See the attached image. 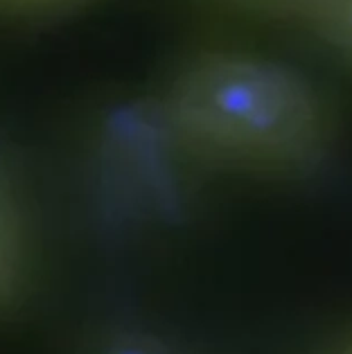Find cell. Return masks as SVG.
Wrapping results in <instances>:
<instances>
[{
  "instance_id": "3957f363",
  "label": "cell",
  "mask_w": 352,
  "mask_h": 354,
  "mask_svg": "<svg viewBox=\"0 0 352 354\" xmlns=\"http://www.w3.org/2000/svg\"><path fill=\"white\" fill-rule=\"evenodd\" d=\"M305 21L352 55V0H316Z\"/></svg>"
},
{
  "instance_id": "8992f818",
  "label": "cell",
  "mask_w": 352,
  "mask_h": 354,
  "mask_svg": "<svg viewBox=\"0 0 352 354\" xmlns=\"http://www.w3.org/2000/svg\"><path fill=\"white\" fill-rule=\"evenodd\" d=\"M337 354H352V343H348L346 348H341V350H339Z\"/></svg>"
},
{
  "instance_id": "5b68a950",
  "label": "cell",
  "mask_w": 352,
  "mask_h": 354,
  "mask_svg": "<svg viewBox=\"0 0 352 354\" xmlns=\"http://www.w3.org/2000/svg\"><path fill=\"white\" fill-rule=\"evenodd\" d=\"M239 5H248L253 10H267L276 14H289L298 16L305 21V16L312 12V7L316 5V0H233Z\"/></svg>"
},
{
  "instance_id": "6da1fadb",
  "label": "cell",
  "mask_w": 352,
  "mask_h": 354,
  "mask_svg": "<svg viewBox=\"0 0 352 354\" xmlns=\"http://www.w3.org/2000/svg\"><path fill=\"white\" fill-rule=\"evenodd\" d=\"M160 118L190 156L260 174L307 169L330 140L319 91L276 59L239 50L185 62L167 84Z\"/></svg>"
},
{
  "instance_id": "7a4b0ae2",
  "label": "cell",
  "mask_w": 352,
  "mask_h": 354,
  "mask_svg": "<svg viewBox=\"0 0 352 354\" xmlns=\"http://www.w3.org/2000/svg\"><path fill=\"white\" fill-rule=\"evenodd\" d=\"M30 271V228L14 178L0 162V309L19 296Z\"/></svg>"
},
{
  "instance_id": "277c9868",
  "label": "cell",
  "mask_w": 352,
  "mask_h": 354,
  "mask_svg": "<svg viewBox=\"0 0 352 354\" xmlns=\"http://www.w3.org/2000/svg\"><path fill=\"white\" fill-rule=\"evenodd\" d=\"M82 0H0V14L12 16V19H32V16H43V14H53L71 7Z\"/></svg>"
}]
</instances>
